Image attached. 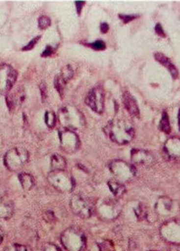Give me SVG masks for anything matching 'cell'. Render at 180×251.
Wrapping results in <instances>:
<instances>
[{"label": "cell", "mask_w": 180, "mask_h": 251, "mask_svg": "<svg viewBox=\"0 0 180 251\" xmlns=\"http://www.w3.org/2000/svg\"><path fill=\"white\" fill-rule=\"evenodd\" d=\"M47 179L53 188L62 193H70L75 189V179L66 170L51 171Z\"/></svg>", "instance_id": "cell-4"}, {"label": "cell", "mask_w": 180, "mask_h": 251, "mask_svg": "<svg viewBox=\"0 0 180 251\" xmlns=\"http://www.w3.org/2000/svg\"><path fill=\"white\" fill-rule=\"evenodd\" d=\"M51 20H50V18L47 17V16H41L38 19V26L41 29H47V27L51 26Z\"/></svg>", "instance_id": "cell-29"}, {"label": "cell", "mask_w": 180, "mask_h": 251, "mask_svg": "<svg viewBox=\"0 0 180 251\" xmlns=\"http://www.w3.org/2000/svg\"><path fill=\"white\" fill-rule=\"evenodd\" d=\"M41 93L43 97V100H44L47 98V85L45 83H42L40 85Z\"/></svg>", "instance_id": "cell-36"}, {"label": "cell", "mask_w": 180, "mask_h": 251, "mask_svg": "<svg viewBox=\"0 0 180 251\" xmlns=\"http://www.w3.org/2000/svg\"><path fill=\"white\" fill-rule=\"evenodd\" d=\"M15 212V206L12 200L0 196V220H8Z\"/></svg>", "instance_id": "cell-16"}, {"label": "cell", "mask_w": 180, "mask_h": 251, "mask_svg": "<svg viewBox=\"0 0 180 251\" xmlns=\"http://www.w3.org/2000/svg\"><path fill=\"white\" fill-rule=\"evenodd\" d=\"M40 38V36H38L36 37V38H34V39H32V40L30 41V43H28L27 45L23 48V50H30L33 49L34 46L36 45V43L39 41Z\"/></svg>", "instance_id": "cell-33"}, {"label": "cell", "mask_w": 180, "mask_h": 251, "mask_svg": "<svg viewBox=\"0 0 180 251\" xmlns=\"http://www.w3.org/2000/svg\"><path fill=\"white\" fill-rule=\"evenodd\" d=\"M57 122V117L55 113L52 111H48L45 114V122L47 124V126L49 128H53L56 125Z\"/></svg>", "instance_id": "cell-25"}, {"label": "cell", "mask_w": 180, "mask_h": 251, "mask_svg": "<svg viewBox=\"0 0 180 251\" xmlns=\"http://www.w3.org/2000/svg\"><path fill=\"white\" fill-rule=\"evenodd\" d=\"M101 251H114L113 247L111 245L110 242L108 241H105L104 243H102L100 247Z\"/></svg>", "instance_id": "cell-32"}, {"label": "cell", "mask_w": 180, "mask_h": 251, "mask_svg": "<svg viewBox=\"0 0 180 251\" xmlns=\"http://www.w3.org/2000/svg\"><path fill=\"white\" fill-rule=\"evenodd\" d=\"M85 103L94 112L102 113L104 111V94L101 87L93 88L85 98Z\"/></svg>", "instance_id": "cell-12"}, {"label": "cell", "mask_w": 180, "mask_h": 251, "mask_svg": "<svg viewBox=\"0 0 180 251\" xmlns=\"http://www.w3.org/2000/svg\"><path fill=\"white\" fill-rule=\"evenodd\" d=\"M25 92L24 89H17L14 94H6V100L7 106L10 110L15 109L25 100Z\"/></svg>", "instance_id": "cell-17"}, {"label": "cell", "mask_w": 180, "mask_h": 251, "mask_svg": "<svg viewBox=\"0 0 180 251\" xmlns=\"http://www.w3.org/2000/svg\"><path fill=\"white\" fill-rule=\"evenodd\" d=\"M169 251H180V245H173Z\"/></svg>", "instance_id": "cell-40"}, {"label": "cell", "mask_w": 180, "mask_h": 251, "mask_svg": "<svg viewBox=\"0 0 180 251\" xmlns=\"http://www.w3.org/2000/svg\"><path fill=\"white\" fill-rule=\"evenodd\" d=\"M89 46L93 49L98 50L105 49V43L102 40L96 41L95 43H92Z\"/></svg>", "instance_id": "cell-31"}, {"label": "cell", "mask_w": 180, "mask_h": 251, "mask_svg": "<svg viewBox=\"0 0 180 251\" xmlns=\"http://www.w3.org/2000/svg\"><path fill=\"white\" fill-rule=\"evenodd\" d=\"M58 119L63 128L74 132L85 126V120L82 113L73 105H66L61 108L58 113Z\"/></svg>", "instance_id": "cell-3"}, {"label": "cell", "mask_w": 180, "mask_h": 251, "mask_svg": "<svg viewBox=\"0 0 180 251\" xmlns=\"http://www.w3.org/2000/svg\"><path fill=\"white\" fill-rule=\"evenodd\" d=\"M19 182L25 191H30L35 184L34 177L29 173H23L19 175Z\"/></svg>", "instance_id": "cell-21"}, {"label": "cell", "mask_w": 180, "mask_h": 251, "mask_svg": "<svg viewBox=\"0 0 180 251\" xmlns=\"http://www.w3.org/2000/svg\"><path fill=\"white\" fill-rule=\"evenodd\" d=\"M66 81H64L61 75L57 76L54 79V86H55L56 90L58 92L60 96H63L64 89H65V85H66Z\"/></svg>", "instance_id": "cell-26"}, {"label": "cell", "mask_w": 180, "mask_h": 251, "mask_svg": "<svg viewBox=\"0 0 180 251\" xmlns=\"http://www.w3.org/2000/svg\"><path fill=\"white\" fill-rule=\"evenodd\" d=\"M61 243L66 251H83L86 247V237L80 228L70 226L61 234Z\"/></svg>", "instance_id": "cell-2"}, {"label": "cell", "mask_w": 180, "mask_h": 251, "mask_svg": "<svg viewBox=\"0 0 180 251\" xmlns=\"http://www.w3.org/2000/svg\"><path fill=\"white\" fill-rule=\"evenodd\" d=\"M163 240L172 245H180V219H172L164 222L159 228Z\"/></svg>", "instance_id": "cell-9"}, {"label": "cell", "mask_w": 180, "mask_h": 251, "mask_svg": "<svg viewBox=\"0 0 180 251\" xmlns=\"http://www.w3.org/2000/svg\"><path fill=\"white\" fill-rule=\"evenodd\" d=\"M121 205L113 199L105 198L99 200L95 206V211L102 221L111 222L121 215Z\"/></svg>", "instance_id": "cell-5"}, {"label": "cell", "mask_w": 180, "mask_h": 251, "mask_svg": "<svg viewBox=\"0 0 180 251\" xmlns=\"http://www.w3.org/2000/svg\"><path fill=\"white\" fill-rule=\"evenodd\" d=\"M173 201L168 196H160L155 203V211L160 216H167L172 212Z\"/></svg>", "instance_id": "cell-15"}, {"label": "cell", "mask_w": 180, "mask_h": 251, "mask_svg": "<svg viewBox=\"0 0 180 251\" xmlns=\"http://www.w3.org/2000/svg\"><path fill=\"white\" fill-rule=\"evenodd\" d=\"M60 145L64 151L72 154L76 152L81 146L77 135L71 130L63 129L59 132Z\"/></svg>", "instance_id": "cell-11"}, {"label": "cell", "mask_w": 180, "mask_h": 251, "mask_svg": "<svg viewBox=\"0 0 180 251\" xmlns=\"http://www.w3.org/2000/svg\"><path fill=\"white\" fill-rule=\"evenodd\" d=\"M104 132L111 141L121 145L131 142L135 134L133 126L124 119H114L108 122Z\"/></svg>", "instance_id": "cell-1"}, {"label": "cell", "mask_w": 180, "mask_h": 251, "mask_svg": "<svg viewBox=\"0 0 180 251\" xmlns=\"http://www.w3.org/2000/svg\"><path fill=\"white\" fill-rule=\"evenodd\" d=\"M134 213L136 217L137 218L139 221H143L144 219H146L149 215V211L147 206L144 203H138L137 206L134 208Z\"/></svg>", "instance_id": "cell-23"}, {"label": "cell", "mask_w": 180, "mask_h": 251, "mask_svg": "<svg viewBox=\"0 0 180 251\" xmlns=\"http://www.w3.org/2000/svg\"><path fill=\"white\" fill-rule=\"evenodd\" d=\"M131 161L136 165L151 167L155 164V157L150 151L142 149H133L131 152Z\"/></svg>", "instance_id": "cell-13"}, {"label": "cell", "mask_w": 180, "mask_h": 251, "mask_svg": "<svg viewBox=\"0 0 180 251\" xmlns=\"http://www.w3.org/2000/svg\"><path fill=\"white\" fill-rule=\"evenodd\" d=\"M5 251H28V249L24 245L14 243V244L8 245L6 247Z\"/></svg>", "instance_id": "cell-28"}, {"label": "cell", "mask_w": 180, "mask_h": 251, "mask_svg": "<svg viewBox=\"0 0 180 251\" xmlns=\"http://www.w3.org/2000/svg\"><path fill=\"white\" fill-rule=\"evenodd\" d=\"M43 251H62L59 247L53 243H47L43 246Z\"/></svg>", "instance_id": "cell-30"}, {"label": "cell", "mask_w": 180, "mask_h": 251, "mask_svg": "<svg viewBox=\"0 0 180 251\" xmlns=\"http://www.w3.org/2000/svg\"><path fill=\"white\" fill-rule=\"evenodd\" d=\"M123 101L128 112L133 117H140V109L134 97L129 92L125 91L123 94Z\"/></svg>", "instance_id": "cell-18"}, {"label": "cell", "mask_w": 180, "mask_h": 251, "mask_svg": "<svg viewBox=\"0 0 180 251\" xmlns=\"http://www.w3.org/2000/svg\"><path fill=\"white\" fill-rule=\"evenodd\" d=\"M108 29H109V27H108V25L107 24H102V25H101V30H102V33H104V34H105V33L108 32Z\"/></svg>", "instance_id": "cell-39"}, {"label": "cell", "mask_w": 180, "mask_h": 251, "mask_svg": "<svg viewBox=\"0 0 180 251\" xmlns=\"http://www.w3.org/2000/svg\"><path fill=\"white\" fill-rule=\"evenodd\" d=\"M85 2H81V1H77V2H75V5H76L77 7V13H78V15H80V13H81L83 5L85 4Z\"/></svg>", "instance_id": "cell-38"}, {"label": "cell", "mask_w": 180, "mask_h": 251, "mask_svg": "<svg viewBox=\"0 0 180 251\" xmlns=\"http://www.w3.org/2000/svg\"><path fill=\"white\" fill-rule=\"evenodd\" d=\"M178 119H179V127H180V111H179Z\"/></svg>", "instance_id": "cell-42"}, {"label": "cell", "mask_w": 180, "mask_h": 251, "mask_svg": "<svg viewBox=\"0 0 180 251\" xmlns=\"http://www.w3.org/2000/svg\"><path fill=\"white\" fill-rule=\"evenodd\" d=\"M155 59L156 60L157 62H159L160 64L163 65V66H165L166 68H168L169 70L171 75H172L173 78H178L179 77V71L176 68L174 65L172 64V62H171V60L166 57L164 54L161 53H155L154 54Z\"/></svg>", "instance_id": "cell-19"}, {"label": "cell", "mask_w": 180, "mask_h": 251, "mask_svg": "<svg viewBox=\"0 0 180 251\" xmlns=\"http://www.w3.org/2000/svg\"><path fill=\"white\" fill-rule=\"evenodd\" d=\"M3 238H4V232L0 228V244L2 243Z\"/></svg>", "instance_id": "cell-41"}, {"label": "cell", "mask_w": 180, "mask_h": 251, "mask_svg": "<svg viewBox=\"0 0 180 251\" xmlns=\"http://www.w3.org/2000/svg\"><path fill=\"white\" fill-rule=\"evenodd\" d=\"M73 76H74V70L72 67L70 65L64 66L62 70V73H61V77H62L64 81L67 82L69 80L72 78Z\"/></svg>", "instance_id": "cell-27"}, {"label": "cell", "mask_w": 180, "mask_h": 251, "mask_svg": "<svg viewBox=\"0 0 180 251\" xmlns=\"http://www.w3.org/2000/svg\"><path fill=\"white\" fill-rule=\"evenodd\" d=\"M17 77V72L12 66L7 64L0 66V94H9L15 85Z\"/></svg>", "instance_id": "cell-10"}, {"label": "cell", "mask_w": 180, "mask_h": 251, "mask_svg": "<svg viewBox=\"0 0 180 251\" xmlns=\"http://www.w3.org/2000/svg\"><path fill=\"white\" fill-rule=\"evenodd\" d=\"M70 205L73 213L81 219H89L95 211V206L91 201L79 194L73 196L70 200Z\"/></svg>", "instance_id": "cell-7"}, {"label": "cell", "mask_w": 180, "mask_h": 251, "mask_svg": "<svg viewBox=\"0 0 180 251\" xmlns=\"http://www.w3.org/2000/svg\"><path fill=\"white\" fill-rule=\"evenodd\" d=\"M109 169L116 178V180L122 183L131 180L136 175V168L127 162L121 160H115L111 162Z\"/></svg>", "instance_id": "cell-8"}, {"label": "cell", "mask_w": 180, "mask_h": 251, "mask_svg": "<svg viewBox=\"0 0 180 251\" xmlns=\"http://www.w3.org/2000/svg\"><path fill=\"white\" fill-rule=\"evenodd\" d=\"M119 17L121 18L122 21L125 24H128V23H129V22L132 21V20H135L137 18L136 15H119Z\"/></svg>", "instance_id": "cell-34"}, {"label": "cell", "mask_w": 180, "mask_h": 251, "mask_svg": "<svg viewBox=\"0 0 180 251\" xmlns=\"http://www.w3.org/2000/svg\"><path fill=\"white\" fill-rule=\"evenodd\" d=\"M108 186L112 195L117 198L121 197L125 194V187L124 183H121L116 179H111L108 181Z\"/></svg>", "instance_id": "cell-20"}, {"label": "cell", "mask_w": 180, "mask_h": 251, "mask_svg": "<svg viewBox=\"0 0 180 251\" xmlns=\"http://www.w3.org/2000/svg\"></svg>", "instance_id": "cell-43"}, {"label": "cell", "mask_w": 180, "mask_h": 251, "mask_svg": "<svg viewBox=\"0 0 180 251\" xmlns=\"http://www.w3.org/2000/svg\"><path fill=\"white\" fill-rule=\"evenodd\" d=\"M155 32L157 33V34H159V36H166L165 33H164V30H163V29L162 28V26L160 25V24H157L156 25H155Z\"/></svg>", "instance_id": "cell-35"}, {"label": "cell", "mask_w": 180, "mask_h": 251, "mask_svg": "<svg viewBox=\"0 0 180 251\" xmlns=\"http://www.w3.org/2000/svg\"><path fill=\"white\" fill-rule=\"evenodd\" d=\"M159 129L166 134H169L171 132V126H170L169 118H168V113L163 112L162 114L161 121L159 123Z\"/></svg>", "instance_id": "cell-24"}, {"label": "cell", "mask_w": 180, "mask_h": 251, "mask_svg": "<svg viewBox=\"0 0 180 251\" xmlns=\"http://www.w3.org/2000/svg\"><path fill=\"white\" fill-rule=\"evenodd\" d=\"M53 52V48H52V47H50V46H48V47H47V49L45 50L44 51H43L42 56H44V57H47V56L51 55Z\"/></svg>", "instance_id": "cell-37"}, {"label": "cell", "mask_w": 180, "mask_h": 251, "mask_svg": "<svg viewBox=\"0 0 180 251\" xmlns=\"http://www.w3.org/2000/svg\"><path fill=\"white\" fill-rule=\"evenodd\" d=\"M163 150L169 159L180 160V138L173 136L166 141Z\"/></svg>", "instance_id": "cell-14"}, {"label": "cell", "mask_w": 180, "mask_h": 251, "mask_svg": "<svg viewBox=\"0 0 180 251\" xmlns=\"http://www.w3.org/2000/svg\"><path fill=\"white\" fill-rule=\"evenodd\" d=\"M51 165L52 171L66 170V159L59 154H54L51 157Z\"/></svg>", "instance_id": "cell-22"}, {"label": "cell", "mask_w": 180, "mask_h": 251, "mask_svg": "<svg viewBox=\"0 0 180 251\" xmlns=\"http://www.w3.org/2000/svg\"><path fill=\"white\" fill-rule=\"evenodd\" d=\"M29 160V152L24 148H13L4 156L5 166L11 172H19Z\"/></svg>", "instance_id": "cell-6"}]
</instances>
